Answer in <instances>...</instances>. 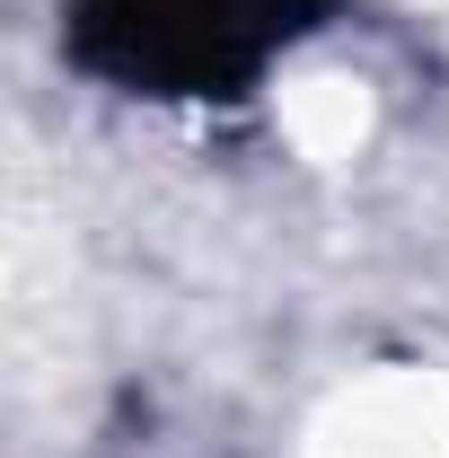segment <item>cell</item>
Masks as SVG:
<instances>
[{
  "label": "cell",
  "mask_w": 449,
  "mask_h": 458,
  "mask_svg": "<svg viewBox=\"0 0 449 458\" xmlns=\"http://www.w3.org/2000/svg\"><path fill=\"white\" fill-rule=\"evenodd\" d=\"M309 9L318 0H89L80 45L123 80L221 98L247 71H265L300 27H318Z\"/></svg>",
  "instance_id": "cell-1"
}]
</instances>
